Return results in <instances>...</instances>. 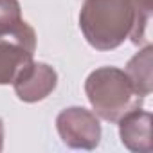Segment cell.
<instances>
[{"instance_id":"6da1fadb","label":"cell","mask_w":153,"mask_h":153,"mask_svg":"<svg viewBox=\"0 0 153 153\" xmlns=\"http://www.w3.org/2000/svg\"><path fill=\"white\" fill-rule=\"evenodd\" d=\"M137 24L133 0H85L79 29L96 51H114L131 36Z\"/></svg>"},{"instance_id":"7a4b0ae2","label":"cell","mask_w":153,"mask_h":153,"mask_svg":"<svg viewBox=\"0 0 153 153\" xmlns=\"http://www.w3.org/2000/svg\"><path fill=\"white\" fill-rule=\"evenodd\" d=\"M85 94L94 114L108 123H117L128 112L140 108L144 97L137 94L128 74L117 67H99L88 74Z\"/></svg>"},{"instance_id":"3957f363","label":"cell","mask_w":153,"mask_h":153,"mask_svg":"<svg viewBox=\"0 0 153 153\" xmlns=\"http://www.w3.org/2000/svg\"><path fill=\"white\" fill-rule=\"evenodd\" d=\"M56 130L65 146L72 149H96L101 140V124L94 112L68 106L56 117Z\"/></svg>"},{"instance_id":"277c9868","label":"cell","mask_w":153,"mask_h":153,"mask_svg":"<svg viewBox=\"0 0 153 153\" xmlns=\"http://www.w3.org/2000/svg\"><path fill=\"white\" fill-rule=\"evenodd\" d=\"M36 51V33L31 25L15 34H0V85L13 83L18 70Z\"/></svg>"},{"instance_id":"5b68a950","label":"cell","mask_w":153,"mask_h":153,"mask_svg":"<svg viewBox=\"0 0 153 153\" xmlns=\"http://www.w3.org/2000/svg\"><path fill=\"white\" fill-rule=\"evenodd\" d=\"M58 85V72L42 61L31 59L13 79L15 94L24 103H38L49 97Z\"/></svg>"},{"instance_id":"8992f818","label":"cell","mask_w":153,"mask_h":153,"mask_svg":"<svg viewBox=\"0 0 153 153\" xmlns=\"http://www.w3.org/2000/svg\"><path fill=\"white\" fill-rule=\"evenodd\" d=\"M119 137L124 148L137 153H149L151 144V114L135 108L119 121Z\"/></svg>"},{"instance_id":"52a82bcc","label":"cell","mask_w":153,"mask_h":153,"mask_svg":"<svg viewBox=\"0 0 153 153\" xmlns=\"http://www.w3.org/2000/svg\"><path fill=\"white\" fill-rule=\"evenodd\" d=\"M151 56H153V45L148 43L126 63L124 70L131 79L137 94L142 97L151 94Z\"/></svg>"},{"instance_id":"ba28073f","label":"cell","mask_w":153,"mask_h":153,"mask_svg":"<svg viewBox=\"0 0 153 153\" xmlns=\"http://www.w3.org/2000/svg\"><path fill=\"white\" fill-rule=\"evenodd\" d=\"M29 24L22 18V7L18 0H0V34H15Z\"/></svg>"},{"instance_id":"9c48e42d","label":"cell","mask_w":153,"mask_h":153,"mask_svg":"<svg viewBox=\"0 0 153 153\" xmlns=\"http://www.w3.org/2000/svg\"><path fill=\"white\" fill-rule=\"evenodd\" d=\"M4 135H6V131H4V121H2V117H0V151L4 149Z\"/></svg>"}]
</instances>
